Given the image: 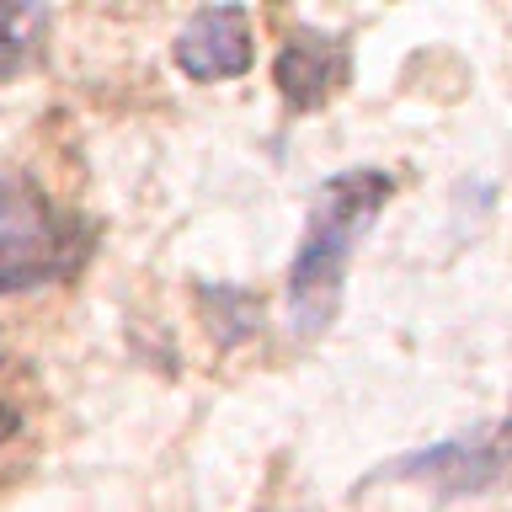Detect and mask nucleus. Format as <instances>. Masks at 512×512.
Here are the masks:
<instances>
[{
    "instance_id": "f257e3e1",
    "label": "nucleus",
    "mask_w": 512,
    "mask_h": 512,
    "mask_svg": "<svg viewBox=\"0 0 512 512\" xmlns=\"http://www.w3.org/2000/svg\"><path fill=\"white\" fill-rule=\"evenodd\" d=\"M395 198V176L379 166H352L342 176H326L304 214V235L288 267V326L294 336H320L342 310L347 267L379 208Z\"/></svg>"
},
{
    "instance_id": "f03ea898",
    "label": "nucleus",
    "mask_w": 512,
    "mask_h": 512,
    "mask_svg": "<svg viewBox=\"0 0 512 512\" xmlns=\"http://www.w3.org/2000/svg\"><path fill=\"white\" fill-rule=\"evenodd\" d=\"M80 262V230L48 208L38 187L0 171V294L64 278Z\"/></svg>"
},
{
    "instance_id": "7ed1b4c3",
    "label": "nucleus",
    "mask_w": 512,
    "mask_h": 512,
    "mask_svg": "<svg viewBox=\"0 0 512 512\" xmlns=\"http://www.w3.org/2000/svg\"><path fill=\"white\" fill-rule=\"evenodd\" d=\"M384 480H406V486H427L438 496H480L512 480V422L475 432V438H448L416 454H400L379 470Z\"/></svg>"
},
{
    "instance_id": "20e7f679",
    "label": "nucleus",
    "mask_w": 512,
    "mask_h": 512,
    "mask_svg": "<svg viewBox=\"0 0 512 512\" xmlns=\"http://www.w3.org/2000/svg\"><path fill=\"white\" fill-rule=\"evenodd\" d=\"M176 70L187 80H235L251 70V11L246 6H203L192 11L171 43Z\"/></svg>"
},
{
    "instance_id": "39448f33",
    "label": "nucleus",
    "mask_w": 512,
    "mask_h": 512,
    "mask_svg": "<svg viewBox=\"0 0 512 512\" xmlns=\"http://www.w3.org/2000/svg\"><path fill=\"white\" fill-rule=\"evenodd\" d=\"M272 80H278V96L288 107H299V112L326 107L347 80V43L315 27L288 32L278 59H272Z\"/></svg>"
},
{
    "instance_id": "423d86ee",
    "label": "nucleus",
    "mask_w": 512,
    "mask_h": 512,
    "mask_svg": "<svg viewBox=\"0 0 512 512\" xmlns=\"http://www.w3.org/2000/svg\"><path fill=\"white\" fill-rule=\"evenodd\" d=\"M43 32H48V11L11 6V0L0 6V80L27 70V59L38 54V43H43Z\"/></svg>"
},
{
    "instance_id": "0eeeda50",
    "label": "nucleus",
    "mask_w": 512,
    "mask_h": 512,
    "mask_svg": "<svg viewBox=\"0 0 512 512\" xmlns=\"http://www.w3.org/2000/svg\"><path fill=\"white\" fill-rule=\"evenodd\" d=\"M0 352H6V347H0Z\"/></svg>"
}]
</instances>
